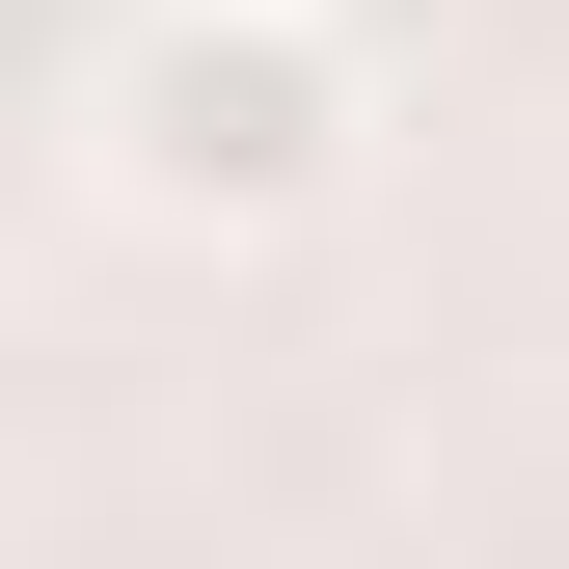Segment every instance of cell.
Listing matches in <instances>:
<instances>
[{"instance_id": "1", "label": "cell", "mask_w": 569, "mask_h": 569, "mask_svg": "<svg viewBox=\"0 0 569 569\" xmlns=\"http://www.w3.org/2000/svg\"><path fill=\"white\" fill-rule=\"evenodd\" d=\"M82 163L163 244H299L380 163V54H352V0H136V54L82 82Z\"/></svg>"}]
</instances>
